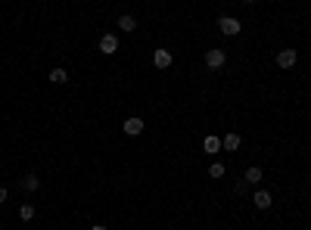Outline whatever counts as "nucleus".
<instances>
[{"mask_svg": "<svg viewBox=\"0 0 311 230\" xmlns=\"http://www.w3.org/2000/svg\"><path fill=\"white\" fill-rule=\"evenodd\" d=\"M246 3H255V0H246Z\"/></svg>", "mask_w": 311, "mask_h": 230, "instance_id": "6ab92c4d", "label": "nucleus"}, {"mask_svg": "<svg viewBox=\"0 0 311 230\" xmlns=\"http://www.w3.org/2000/svg\"><path fill=\"white\" fill-rule=\"evenodd\" d=\"M202 149H205V153H209V156H215L218 149H221V137L209 134V137H205V140H202Z\"/></svg>", "mask_w": 311, "mask_h": 230, "instance_id": "9d476101", "label": "nucleus"}, {"mask_svg": "<svg viewBox=\"0 0 311 230\" xmlns=\"http://www.w3.org/2000/svg\"><path fill=\"white\" fill-rule=\"evenodd\" d=\"M19 218H22V221H31V218H34V209H31V205H22V209H19Z\"/></svg>", "mask_w": 311, "mask_h": 230, "instance_id": "2eb2a0df", "label": "nucleus"}, {"mask_svg": "<svg viewBox=\"0 0 311 230\" xmlns=\"http://www.w3.org/2000/svg\"><path fill=\"white\" fill-rule=\"evenodd\" d=\"M240 143H243V137H240V134H234V131L221 137V149H227V153H234V149H240Z\"/></svg>", "mask_w": 311, "mask_h": 230, "instance_id": "423d86ee", "label": "nucleus"}, {"mask_svg": "<svg viewBox=\"0 0 311 230\" xmlns=\"http://www.w3.org/2000/svg\"><path fill=\"white\" fill-rule=\"evenodd\" d=\"M153 65H156V68H168V65H171V53L159 47V50L153 53Z\"/></svg>", "mask_w": 311, "mask_h": 230, "instance_id": "0eeeda50", "label": "nucleus"}, {"mask_svg": "<svg viewBox=\"0 0 311 230\" xmlns=\"http://www.w3.org/2000/svg\"><path fill=\"white\" fill-rule=\"evenodd\" d=\"M119 28L122 31H134L137 28V19L134 16H119Z\"/></svg>", "mask_w": 311, "mask_h": 230, "instance_id": "9b49d317", "label": "nucleus"}, {"mask_svg": "<svg viewBox=\"0 0 311 230\" xmlns=\"http://www.w3.org/2000/svg\"><path fill=\"white\" fill-rule=\"evenodd\" d=\"M296 62H299V53H296V50L286 47V50H280V53H277V65H280V68H293Z\"/></svg>", "mask_w": 311, "mask_h": 230, "instance_id": "20e7f679", "label": "nucleus"}, {"mask_svg": "<svg viewBox=\"0 0 311 230\" xmlns=\"http://www.w3.org/2000/svg\"><path fill=\"white\" fill-rule=\"evenodd\" d=\"M115 50H119V38H115V34H103V38H100V53L112 56Z\"/></svg>", "mask_w": 311, "mask_h": 230, "instance_id": "39448f33", "label": "nucleus"}, {"mask_svg": "<svg viewBox=\"0 0 311 230\" xmlns=\"http://www.w3.org/2000/svg\"><path fill=\"white\" fill-rule=\"evenodd\" d=\"M261 177H264V171H261L258 165H249V168H246V174H243V180H246V183H252V187H255V183H258Z\"/></svg>", "mask_w": 311, "mask_h": 230, "instance_id": "6e6552de", "label": "nucleus"}, {"mask_svg": "<svg viewBox=\"0 0 311 230\" xmlns=\"http://www.w3.org/2000/svg\"><path fill=\"white\" fill-rule=\"evenodd\" d=\"M224 174H227L224 162H212V165H209V177H215V180H218V177H224Z\"/></svg>", "mask_w": 311, "mask_h": 230, "instance_id": "f8f14e48", "label": "nucleus"}, {"mask_svg": "<svg viewBox=\"0 0 311 230\" xmlns=\"http://www.w3.org/2000/svg\"><path fill=\"white\" fill-rule=\"evenodd\" d=\"M246 187H249L246 180H237V183H234V193H246Z\"/></svg>", "mask_w": 311, "mask_h": 230, "instance_id": "dca6fc26", "label": "nucleus"}, {"mask_svg": "<svg viewBox=\"0 0 311 230\" xmlns=\"http://www.w3.org/2000/svg\"><path fill=\"white\" fill-rule=\"evenodd\" d=\"M227 62V53L221 47H212L209 53H205V68H212V72H218V68H224Z\"/></svg>", "mask_w": 311, "mask_h": 230, "instance_id": "f257e3e1", "label": "nucleus"}, {"mask_svg": "<svg viewBox=\"0 0 311 230\" xmlns=\"http://www.w3.org/2000/svg\"><path fill=\"white\" fill-rule=\"evenodd\" d=\"M50 81H53V84H65V81H68V72H65V68H53V72H50Z\"/></svg>", "mask_w": 311, "mask_h": 230, "instance_id": "ddd939ff", "label": "nucleus"}, {"mask_svg": "<svg viewBox=\"0 0 311 230\" xmlns=\"http://www.w3.org/2000/svg\"><path fill=\"white\" fill-rule=\"evenodd\" d=\"M6 196H9V193H6V187H0V205L6 202Z\"/></svg>", "mask_w": 311, "mask_h": 230, "instance_id": "f3484780", "label": "nucleus"}, {"mask_svg": "<svg viewBox=\"0 0 311 230\" xmlns=\"http://www.w3.org/2000/svg\"><path fill=\"white\" fill-rule=\"evenodd\" d=\"M252 199H255V209H271V193L268 190H255Z\"/></svg>", "mask_w": 311, "mask_h": 230, "instance_id": "1a4fd4ad", "label": "nucleus"}, {"mask_svg": "<svg viewBox=\"0 0 311 230\" xmlns=\"http://www.w3.org/2000/svg\"><path fill=\"white\" fill-rule=\"evenodd\" d=\"M218 28H221V34H227V38H237V34L243 31L240 19H234V16H221L218 19Z\"/></svg>", "mask_w": 311, "mask_h": 230, "instance_id": "f03ea898", "label": "nucleus"}, {"mask_svg": "<svg viewBox=\"0 0 311 230\" xmlns=\"http://www.w3.org/2000/svg\"><path fill=\"white\" fill-rule=\"evenodd\" d=\"M90 230H106V227H103V224H97V227H90Z\"/></svg>", "mask_w": 311, "mask_h": 230, "instance_id": "a211bd4d", "label": "nucleus"}, {"mask_svg": "<svg viewBox=\"0 0 311 230\" xmlns=\"http://www.w3.org/2000/svg\"><path fill=\"white\" fill-rule=\"evenodd\" d=\"M38 187H41V183H38V177H34V174H28L25 180H22V190H28V193H34Z\"/></svg>", "mask_w": 311, "mask_h": 230, "instance_id": "4468645a", "label": "nucleus"}, {"mask_svg": "<svg viewBox=\"0 0 311 230\" xmlns=\"http://www.w3.org/2000/svg\"><path fill=\"white\" fill-rule=\"evenodd\" d=\"M122 128H124L128 137H137V134H143V118H140V115H131V118H124Z\"/></svg>", "mask_w": 311, "mask_h": 230, "instance_id": "7ed1b4c3", "label": "nucleus"}]
</instances>
